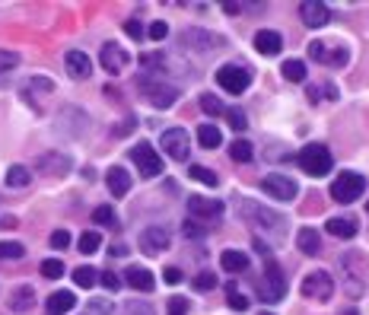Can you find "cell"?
I'll list each match as a JSON object with an SVG mask.
<instances>
[{"instance_id": "51", "label": "cell", "mask_w": 369, "mask_h": 315, "mask_svg": "<svg viewBox=\"0 0 369 315\" xmlns=\"http://www.w3.org/2000/svg\"><path fill=\"white\" fill-rule=\"evenodd\" d=\"M99 283H102L105 290H118V287H121V281H118V274H115V271H105V274L99 277Z\"/></svg>"}, {"instance_id": "1", "label": "cell", "mask_w": 369, "mask_h": 315, "mask_svg": "<svg viewBox=\"0 0 369 315\" xmlns=\"http://www.w3.org/2000/svg\"><path fill=\"white\" fill-rule=\"evenodd\" d=\"M236 210H239V217L252 227L255 239H264L267 246L283 242V236H287V229H290V223H287L283 213H277L274 207L258 204V201H252V198H239L236 201Z\"/></svg>"}, {"instance_id": "56", "label": "cell", "mask_w": 369, "mask_h": 315, "mask_svg": "<svg viewBox=\"0 0 369 315\" xmlns=\"http://www.w3.org/2000/svg\"><path fill=\"white\" fill-rule=\"evenodd\" d=\"M258 315H274V312H258Z\"/></svg>"}, {"instance_id": "44", "label": "cell", "mask_w": 369, "mask_h": 315, "mask_svg": "<svg viewBox=\"0 0 369 315\" xmlns=\"http://www.w3.org/2000/svg\"><path fill=\"white\" fill-rule=\"evenodd\" d=\"M226 118H229V128L233 130H246L248 128V118L242 115V109H226Z\"/></svg>"}, {"instance_id": "57", "label": "cell", "mask_w": 369, "mask_h": 315, "mask_svg": "<svg viewBox=\"0 0 369 315\" xmlns=\"http://www.w3.org/2000/svg\"><path fill=\"white\" fill-rule=\"evenodd\" d=\"M366 213H369V201H366Z\"/></svg>"}, {"instance_id": "46", "label": "cell", "mask_w": 369, "mask_h": 315, "mask_svg": "<svg viewBox=\"0 0 369 315\" xmlns=\"http://www.w3.org/2000/svg\"><path fill=\"white\" fill-rule=\"evenodd\" d=\"M16 64H20V55H16V51L0 48V74H7V70H13Z\"/></svg>"}, {"instance_id": "9", "label": "cell", "mask_w": 369, "mask_h": 315, "mask_svg": "<svg viewBox=\"0 0 369 315\" xmlns=\"http://www.w3.org/2000/svg\"><path fill=\"white\" fill-rule=\"evenodd\" d=\"M302 296H306V300L328 302L331 296H335V281H331V274H325V271H312V274H306L302 277Z\"/></svg>"}, {"instance_id": "36", "label": "cell", "mask_w": 369, "mask_h": 315, "mask_svg": "<svg viewBox=\"0 0 369 315\" xmlns=\"http://www.w3.org/2000/svg\"><path fill=\"white\" fill-rule=\"evenodd\" d=\"M118 315H153V306L144 300H128V302H121Z\"/></svg>"}, {"instance_id": "5", "label": "cell", "mask_w": 369, "mask_h": 315, "mask_svg": "<svg viewBox=\"0 0 369 315\" xmlns=\"http://www.w3.org/2000/svg\"><path fill=\"white\" fill-rule=\"evenodd\" d=\"M223 201L217 198H207V194H192L188 198V213H192V220H198V223H204V227H217L220 220H223Z\"/></svg>"}, {"instance_id": "24", "label": "cell", "mask_w": 369, "mask_h": 315, "mask_svg": "<svg viewBox=\"0 0 369 315\" xmlns=\"http://www.w3.org/2000/svg\"><path fill=\"white\" fill-rule=\"evenodd\" d=\"M105 182H109V192L115 194V198H124V194L130 192V175L121 166H112V169L105 172Z\"/></svg>"}, {"instance_id": "8", "label": "cell", "mask_w": 369, "mask_h": 315, "mask_svg": "<svg viewBox=\"0 0 369 315\" xmlns=\"http://www.w3.org/2000/svg\"><path fill=\"white\" fill-rule=\"evenodd\" d=\"M248 83H252V74L246 67H239V64H223L217 70V86H223L229 96H242L248 89Z\"/></svg>"}, {"instance_id": "12", "label": "cell", "mask_w": 369, "mask_h": 315, "mask_svg": "<svg viewBox=\"0 0 369 315\" xmlns=\"http://www.w3.org/2000/svg\"><path fill=\"white\" fill-rule=\"evenodd\" d=\"M99 61H102L105 74L118 76V74H124V70H128L130 55L121 48V45H118V41H105V45H102V51H99Z\"/></svg>"}, {"instance_id": "43", "label": "cell", "mask_w": 369, "mask_h": 315, "mask_svg": "<svg viewBox=\"0 0 369 315\" xmlns=\"http://www.w3.org/2000/svg\"><path fill=\"white\" fill-rule=\"evenodd\" d=\"M93 220H96L99 227H115V210H112V207H96V210H93Z\"/></svg>"}, {"instance_id": "19", "label": "cell", "mask_w": 369, "mask_h": 315, "mask_svg": "<svg viewBox=\"0 0 369 315\" xmlns=\"http://www.w3.org/2000/svg\"><path fill=\"white\" fill-rule=\"evenodd\" d=\"M356 229H360V223H356V217H350V213L331 217L328 223H325V233H328V236H337V239H354Z\"/></svg>"}, {"instance_id": "45", "label": "cell", "mask_w": 369, "mask_h": 315, "mask_svg": "<svg viewBox=\"0 0 369 315\" xmlns=\"http://www.w3.org/2000/svg\"><path fill=\"white\" fill-rule=\"evenodd\" d=\"M22 255H26V248L20 242H0V258H22Z\"/></svg>"}, {"instance_id": "49", "label": "cell", "mask_w": 369, "mask_h": 315, "mask_svg": "<svg viewBox=\"0 0 369 315\" xmlns=\"http://www.w3.org/2000/svg\"><path fill=\"white\" fill-rule=\"evenodd\" d=\"M48 242H51V248H58V252H61V248L70 246V233H67V229H55Z\"/></svg>"}, {"instance_id": "7", "label": "cell", "mask_w": 369, "mask_h": 315, "mask_svg": "<svg viewBox=\"0 0 369 315\" xmlns=\"http://www.w3.org/2000/svg\"><path fill=\"white\" fill-rule=\"evenodd\" d=\"M159 147L166 150V156H172L175 163H188L192 156V140H188V130L184 128H166L159 134Z\"/></svg>"}, {"instance_id": "10", "label": "cell", "mask_w": 369, "mask_h": 315, "mask_svg": "<svg viewBox=\"0 0 369 315\" xmlns=\"http://www.w3.org/2000/svg\"><path fill=\"white\" fill-rule=\"evenodd\" d=\"M261 192L271 194L277 201H293L300 194V185H296L290 175H281V172H271V175L261 178Z\"/></svg>"}, {"instance_id": "41", "label": "cell", "mask_w": 369, "mask_h": 315, "mask_svg": "<svg viewBox=\"0 0 369 315\" xmlns=\"http://www.w3.org/2000/svg\"><path fill=\"white\" fill-rule=\"evenodd\" d=\"M213 287H217V274H213V271H201V274L194 277V290H198V293H210Z\"/></svg>"}, {"instance_id": "39", "label": "cell", "mask_w": 369, "mask_h": 315, "mask_svg": "<svg viewBox=\"0 0 369 315\" xmlns=\"http://www.w3.org/2000/svg\"><path fill=\"white\" fill-rule=\"evenodd\" d=\"M182 233H184V239H204V236H207V227H204V223H198V220L188 217V220L182 223Z\"/></svg>"}, {"instance_id": "31", "label": "cell", "mask_w": 369, "mask_h": 315, "mask_svg": "<svg viewBox=\"0 0 369 315\" xmlns=\"http://www.w3.org/2000/svg\"><path fill=\"white\" fill-rule=\"evenodd\" d=\"M281 70H283V76H287L290 83H302V80H306V61H296V58H287Z\"/></svg>"}, {"instance_id": "32", "label": "cell", "mask_w": 369, "mask_h": 315, "mask_svg": "<svg viewBox=\"0 0 369 315\" xmlns=\"http://www.w3.org/2000/svg\"><path fill=\"white\" fill-rule=\"evenodd\" d=\"M26 86H29V89H26V99L32 102V96H48L55 83H51L48 76H32V80L26 83Z\"/></svg>"}, {"instance_id": "55", "label": "cell", "mask_w": 369, "mask_h": 315, "mask_svg": "<svg viewBox=\"0 0 369 315\" xmlns=\"http://www.w3.org/2000/svg\"><path fill=\"white\" fill-rule=\"evenodd\" d=\"M341 315H360V312H356V309H344Z\"/></svg>"}, {"instance_id": "16", "label": "cell", "mask_w": 369, "mask_h": 315, "mask_svg": "<svg viewBox=\"0 0 369 315\" xmlns=\"http://www.w3.org/2000/svg\"><path fill=\"white\" fill-rule=\"evenodd\" d=\"M300 16L309 29H321L331 20V7L321 4V0H306V4H300Z\"/></svg>"}, {"instance_id": "33", "label": "cell", "mask_w": 369, "mask_h": 315, "mask_svg": "<svg viewBox=\"0 0 369 315\" xmlns=\"http://www.w3.org/2000/svg\"><path fill=\"white\" fill-rule=\"evenodd\" d=\"M188 175H192L194 182H201V185H207V188H217V182H220L217 172L204 169V166H192V169H188Z\"/></svg>"}, {"instance_id": "17", "label": "cell", "mask_w": 369, "mask_h": 315, "mask_svg": "<svg viewBox=\"0 0 369 315\" xmlns=\"http://www.w3.org/2000/svg\"><path fill=\"white\" fill-rule=\"evenodd\" d=\"M156 86L159 89H153L150 83H140V93L147 96V102H150L153 109H169L178 99V86H166V83H156Z\"/></svg>"}, {"instance_id": "35", "label": "cell", "mask_w": 369, "mask_h": 315, "mask_svg": "<svg viewBox=\"0 0 369 315\" xmlns=\"http://www.w3.org/2000/svg\"><path fill=\"white\" fill-rule=\"evenodd\" d=\"M201 112H204V115H210V118L226 115V109H223V102H220V96H213V93H204V96H201Z\"/></svg>"}, {"instance_id": "21", "label": "cell", "mask_w": 369, "mask_h": 315, "mask_svg": "<svg viewBox=\"0 0 369 315\" xmlns=\"http://www.w3.org/2000/svg\"><path fill=\"white\" fill-rule=\"evenodd\" d=\"M124 281H128L130 290H140V293H150V290L156 287V277H153V271H147V267H134V264L124 271Z\"/></svg>"}, {"instance_id": "22", "label": "cell", "mask_w": 369, "mask_h": 315, "mask_svg": "<svg viewBox=\"0 0 369 315\" xmlns=\"http://www.w3.org/2000/svg\"><path fill=\"white\" fill-rule=\"evenodd\" d=\"M341 281H344V290H347V296H363V267L360 271H354V264H350V255H344V267H341Z\"/></svg>"}, {"instance_id": "54", "label": "cell", "mask_w": 369, "mask_h": 315, "mask_svg": "<svg viewBox=\"0 0 369 315\" xmlns=\"http://www.w3.org/2000/svg\"><path fill=\"white\" fill-rule=\"evenodd\" d=\"M109 252H112V255H128V246H112Z\"/></svg>"}, {"instance_id": "14", "label": "cell", "mask_w": 369, "mask_h": 315, "mask_svg": "<svg viewBox=\"0 0 369 315\" xmlns=\"http://www.w3.org/2000/svg\"><path fill=\"white\" fill-rule=\"evenodd\" d=\"M64 70H67L70 80H89V74H93V61H89L86 51L70 48L67 55H64Z\"/></svg>"}, {"instance_id": "26", "label": "cell", "mask_w": 369, "mask_h": 315, "mask_svg": "<svg viewBox=\"0 0 369 315\" xmlns=\"http://www.w3.org/2000/svg\"><path fill=\"white\" fill-rule=\"evenodd\" d=\"M74 306H76V296L70 293V290H58V293H51L48 302H45L48 315H67Z\"/></svg>"}, {"instance_id": "23", "label": "cell", "mask_w": 369, "mask_h": 315, "mask_svg": "<svg viewBox=\"0 0 369 315\" xmlns=\"http://www.w3.org/2000/svg\"><path fill=\"white\" fill-rule=\"evenodd\" d=\"M7 306L13 309V312H32V306H35V290L29 287V283H22V287H16L13 293H10V300H7Z\"/></svg>"}, {"instance_id": "15", "label": "cell", "mask_w": 369, "mask_h": 315, "mask_svg": "<svg viewBox=\"0 0 369 315\" xmlns=\"http://www.w3.org/2000/svg\"><path fill=\"white\" fill-rule=\"evenodd\" d=\"M182 45L198 48V51H210V48H223V39H220L217 32H207V29H184Z\"/></svg>"}, {"instance_id": "27", "label": "cell", "mask_w": 369, "mask_h": 315, "mask_svg": "<svg viewBox=\"0 0 369 315\" xmlns=\"http://www.w3.org/2000/svg\"><path fill=\"white\" fill-rule=\"evenodd\" d=\"M296 248H300L302 255H318V252H321V239H318V233H315L312 227H302L300 233H296Z\"/></svg>"}, {"instance_id": "3", "label": "cell", "mask_w": 369, "mask_h": 315, "mask_svg": "<svg viewBox=\"0 0 369 315\" xmlns=\"http://www.w3.org/2000/svg\"><path fill=\"white\" fill-rule=\"evenodd\" d=\"M258 296L261 302H281L287 296V274L277 261H267L264 264V274H261V283H258Z\"/></svg>"}, {"instance_id": "34", "label": "cell", "mask_w": 369, "mask_h": 315, "mask_svg": "<svg viewBox=\"0 0 369 315\" xmlns=\"http://www.w3.org/2000/svg\"><path fill=\"white\" fill-rule=\"evenodd\" d=\"M96 281H99V277H96V271H93L89 264H83V267H76V271H74V283H76V287H83V290H93V287H96Z\"/></svg>"}, {"instance_id": "53", "label": "cell", "mask_w": 369, "mask_h": 315, "mask_svg": "<svg viewBox=\"0 0 369 315\" xmlns=\"http://www.w3.org/2000/svg\"><path fill=\"white\" fill-rule=\"evenodd\" d=\"M223 10H226V13H229V16H236V13H239V4H223Z\"/></svg>"}, {"instance_id": "42", "label": "cell", "mask_w": 369, "mask_h": 315, "mask_svg": "<svg viewBox=\"0 0 369 315\" xmlns=\"http://www.w3.org/2000/svg\"><path fill=\"white\" fill-rule=\"evenodd\" d=\"M115 309H112L109 300H89L86 309H83V315H112Z\"/></svg>"}, {"instance_id": "28", "label": "cell", "mask_w": 369, "mask_h": 315, "mask_svg": "<svg viewBox=\"0 0 369 315\" xmlns=\"http://www.w3.org/2000/svg\"><path fill=\"white\" fill-rule=\"evenodd\" d=\"M198 144L204 147V150H217V147L223 144V134H220L213 124H201L198 128Z\"/></svg>"}, {"instance_id": "6", "label": "cell", "mask_w": 369, "mask_h": 315, "mask_svg": "<svg viewBox=\"0 0 369 315\" xmlns=\"http://www.w3.org/2000/svg\"><path fill=\"white\" fill-rule=\"evenodd\" d=\"M130 159H134V166H137V172L144 178H156V175H163V159H159V153H156V147L150 144V140H140V144H134L130 147Z\"/></svg>"}, {"instance_id": "52", "label": "cell", "mask_w": 369, "mask_h": 315, "mask_svg": "<svg viewBox=\"0 0 369 315\" xmlns=\"http://www.w3.org/2000/svg\"><path fill=\"white\" fill-rule=\"evenodd\" d=\"M182 267H166V274H163V281L166 283H182Z\"/></svg>"}, {"instance_id": "40", "label": "cell", "mask_w": 369, "mask_h": 315, "mask_svg": "<svg viewBox=\"0 0 369 315\" xmlns=\"http://www.w3.org/2000/svg\"><path fill=\"white\" fill-rule=\"evenodd\" d=\"M76 246H80L83 255H93V252H99V246H102V236L99 233H83Z\"/></svg>"}, {"instance_id": "25", "label": "cell", "mask_w": 369, "mask_h": 315, "mask_svg": "<svg viewBox=\"0 0 369 315\" xmlns=\"http://www.w3.org/2000/svg\"><path fill=\"white\" fill-rule=\"evenodd\" d=\"M220 267H223L226 274H242V271H248V255L236 252V248H226L220 255Z\"/></svg>"}, {"instance_id": "18", "label": "cell", "mask_w": 369, "mask_h": 315, "mask_svg": "<svg viewBox=\"0 0 369 315\" xmlns=\"http://www.w3.org/2000/svg\"><path fill=\"white\" fill-rule=\"evenodd\" d=\"M255 51H258V55H267V58H277L283 51V35L274 32V29L255 32Z\"/></svg>"}, {"instance_id": "30", "label": "cell", "mask_w": 369, "mask_h": 315, "mask_svg": "<svg viewBox=\"0 0 369 315\" xmlns=\"http://www.w3.org/2000/svg\"><path fill=\"white\" fill-rule=\"evenodd\" d=\"M252 156H255V147L248 144V140H233V144H229V159H233V163H252Z\"/></svg>"}, {"instance_id": "4", "label": "cell", "mask_w": 369, "mask_h": 315, "mask_svg": "<svg viewBox=\"0 0 369 315\" xmlns=\"http://www.w3.org/2000/svg\"><path fill=\"white\" fill-rule=\"evenodd\" d=\"M363 188H366V175H360V172H337V178L331 182V198L337 204H354L356 198H363Z\"/></svg>"}, {"instance_id": "48", "label": "cell", "mask_w": 369, "mask_h": 315, "mask_svg": "<svg viewBox=\"0 0 369 315\" xmlns=\"http://www.w3.org/2000/svg\"><path fill=\"white\" fill-rule=\"evenodd\" d=\"M147 35H150V39H153V41H163V39H166V35H169V22H163V20H156V22H153V26H150V29H147Z\"/></svg>"}, {"instance_id": "13", "label": "cell", "mask_w": 369, "mask_h": 315, "mask_svg": "<svg viewBox=\"0 0 369 315\" xmlns=\"http://www.w3.org/2000/svg\"><path fill=\"white\" fill-rule=\"evenodd\" d=\"M140 252L144 255H159V252H166V248L172 246V239H169V229L166 227H147L144 233H140Z\"/></svg>"}, {"instance_id": "47", "label": "cell", "mask_w": 369, "mask_h": 315, "mask_svg": "<svg viewBox=\"0 0 369 315\" xmlns=\"http://www.w3.org/2000/svg\"><path fill=\"white\" fill-rule=\"evenodd\" d=\"M188 309H192V302L184 296H172L169 300V315H188Z\"/></svg>"}, {"instance_id": "50", "label": "cell", "mask_w": 369, "mask_h": 315, "mask_svg": "<svg viewBox=\"0 0 369 315\" xmlns=\"http://www.w3.org/2000/svg\"><path fill=\"white\" fill-rule=\"evenodd\" d=\"M124 32H128L134 41L147 39V35H144V26H140V20H128V22H124Z\"/></svg>"}, {"instance_id": "20", "label": "cell", "mask_w": 369, "mask_h": 315, "mask_svg": "<svg viewBox=\"0 0 369 315\" xmlns=\"http://www.w3.org/2000/svg\"><path fill=\"white\" fill-rule=\"evenodd\" d=\"M39 172L41 175H48V178H61L70 172V159L64 156V153H45V156L39 159Z\"/></svg>"}, {"instance_id": "2", "label": "cell", "mask_w": 369, "mask_h": 315, "mask_svg": "<svg viewBox=\"0 0 369 315\" xmlns=\"http://www.w3.org/2000/svg\"><path fill=\"white\" fill-rule=\"evenodd\" d=\"M296 163H300L302 172H309L312 178H321V175H328L331 172L335 156H331V150L325 144H306L300 150V156H296Z\"/></svg>"}, {"instance_id": "11", "label": "cell", "mask_w": 369, "mask_h": 315, "mask_svg": "<svg viewBox=\"0 0 369 315\" xmlns=\"http://www.w3.org/2000/svg\"><path fill=\"white\" fill-rule=\"evenodd\" d=\"M309 58L312 61H321V64H328V67H344V64L350 61V51L344 48V45H335V48H328L325 41H309Z\"/></svg>"}, {"instance_id": "29", "label": "cell", "mask_w": 369, "mask_h": 315, "mask_svg": "<svg viewBox=\"0 0 369 315\" xmlns=\"http://www.w3.org/2000/svg\"><path fill=\"white\" fill-rule=\"evenodd\" d=\"M29 182H32V172L26 169V166H10L7 169V188H26Z\"/></svg>"}, {"instance_id": "38", "label": "cell", "mask_w": 369, "mask_h": 315, "mask_svg": "<svg viewBox=\"0 0 369 315\" xmlns=\"http://www.w3.org/2000/svg\"><path fill=\"white\" fill-rule=\"evenodd\" d=\"M41 277H45V281H58V277H64V264L58 258H45L41 261Z\"/></svg>"}, {"instance_id": "37", "label": "cell", "mask_w": 369, "mask_h": 315, "mask_svg": "<svg viewBox=\"0 0 369 315\" xmlns=\"http://www.w3.org/2000/svg\"><path fill=\"white\" fill-rule=\"evenodd\" d=\"M226 302H229L233 309H239V312H246V309H248V296L239 293L236 283H226Z\"/></svg>"}]
</instances>
